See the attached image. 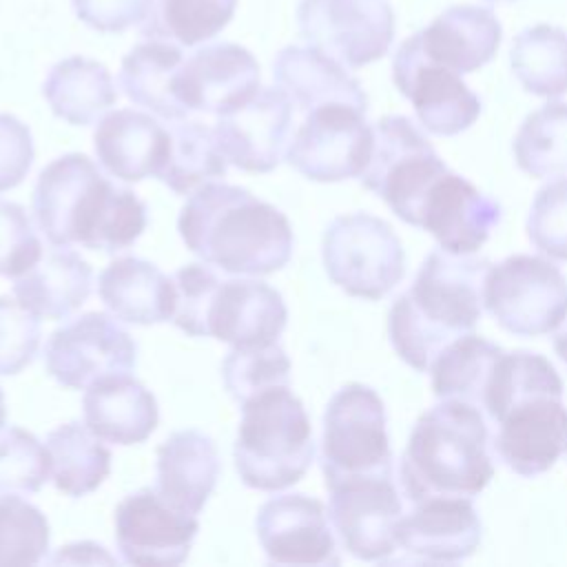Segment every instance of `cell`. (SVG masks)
Returning a JSON list of instances; mask_svg holds the SVG:
<instances>
[{
	"label": "cell",
	"mask_w": 567,
	"mask_h": 567,
	"mask_svg": "<svg viewBox=\"0 0 567 567\" xmlns=\"http://www.w3.org/2000/svg\"><path fill=\"white\" fill-rule=\"evenodd\" d=\"M233 458L241 483L252 489L277 492L303 478L315 461V439L306 408L290 385L241 403Z\"/></svg>",
	"instance_id": "cell-6"
},
{
	"label": "cell",
	"mask_w": 567,
	"mask_h": 567,
	"mask_svg": "<svg viewBox=\"0 0 567 567\" xmlns=\"http://www.w3.org/2000/svg\"><path fill=\"white\" fill-rule=\"evenodd\" d=\"M33 215L53 246L80 244L104 252L131 246L146 228L144 202L80 153L58 157L40 173Z\"/></svg>",
	"instance_id": "cell-2"
},
{
	"label": "cell",
	"mask_w": 567,
	"mask_h": 567,
	"mask_svg": "<svg viewBox=\"0 0 567 567\" xmlns=\"http://www.w3.org/2000/svg\"><path fill=\"white\" fill-rule=\"evenodd\" d=\"M91 266L66 246L44 252L35 266L13 279L16 299L42 319H66L91 295Z\"/></svg>",
	"instance_id": "cell-30"
},
{
	"label": "cell",
	"mask_w": 567,
	"mask_h": 567,
	"mask_svg": "<svg viewBox=\"0 0 567 567\" xmlns=\"http://www.w3.org/2000/svg\"><path fill=\"white\" fill-rule=\"evenodd\" d=\"M483 412L441 401L419 416L401 454L399 478L408 501L481 494L494 476Z\"/></svg>",
	"instance_id": "cell-4"
},
{
	"label": "cell",
	"mask_w": 567,
	"mask_h": 567,
	"mask_svg": "<svg viewBox=\"0 0 567 567\" xmlns=\"http://www.w3.org/2000/svg\"><path fill=\"white\" fill-rule=\"evenodd\" d=\"M392 80L432 135H458L481 115L478 95L461 80V73L425 55L419 33L399 44L392 58Z\"/></svg>",
	"instance_id": "cell-14"
},
{
	"label": "cell",
	"mask_w": 567,
	"mask_h": 567,
	"mask_svg": "<svg viewBox=\"0 0 567 567\" xmlns=\"http://www.w3.org/2000/svg\"><path fill=\"white\" fill-rule=\"evenodd\" d=\"M44 365L60 385L86 390L100 379L135 370L137 343L109 315L86 312L51 332Z\"/></svg>",
	"instance_id": "cell-13"
},
{
	"label": "cell",
	"mask_w": 567,
	"mask_h": 567,
	"mask_svg": "<svg viewBox=\"0 0 567 567\" xmlns=\"http://www.w3.org/2000/svg\"><path fill=\"white\" fill-rule=\"evenodd\" d=\"M237 9V0H151L140 24L146 40L197 47L226 29Z\"/></svg>",
	"instance_id": "cell-36"
},
{
	"label": "cell",
	"mask_w": 567,
	"mask_h": 567,
	"mask_svg": "<svg viewBox=\"0 0 567 567\" xmlns=\"http://www.w3.org/2000/svg\"><path fill=\"white\" fill-rule=\"evenodd\" d=\"M529 241L549 259L567 261V177L545 184L527 215Z\"/></svg>",
	"instance_id": "cell-41"
},
{
	"label": "cell",
	"mask_w": 567,
	"mask_h": 567,
	"mask_svg": "<svg viewBox=\"0 0 567 567\" xmlns=\"http://www.w3.org/2000/svg\"><path fill=\"white\" fill-rule=\"evenodd\" d=\"M33 164V137L24 122L0 113V193L18 186Z\"/></svg>",
	"instance_id": "cell-44"
},
{
	"label": "cell",
	"mask_w": 567,
	"mask_h": 567,
	"mask_svg": "<svg viewBox=\"0 0 567 567\" xmlns=\"http://www.w3.org/2000/svg\"><path fill=\"white\" fill-rule=\"evenodd\" d=\"M295 106L279 86L259 89L239 109L217 115L213 126L228 164L248 173H270L286 159Z\"/></svg>",
	"instance_id": "cell-18"
},
{
	"label": "cell",
	"mask_w": 567,
	"mask_h": 567,
	"mask_svg": "<svg viewBox=\"0 0 567 567\" xmlns=\"http://www.w3.org/2000/svg\"><path fill=\"white\" fill-rule=\"evenodd\" d=\"M328 489V518L343 549L368 563L392 558L403 516L392 474L348 478Z\"/></svg>",
	"instance_id": "cell-15"
},
{
	"label": "cell",
	"mask_w": 567,
	"mask_h": 567,
	"mask_svg": "<svg viewBox=\"0 0 567 567\" xmlns=\"http://www.w3.org/2000/svg\"><path fill=\"white\" fill-rule=\"evenodd\" d=\"M4 416H7V405H4V392H2V388H0V427H2V423H4Z\"/></svg>",
	"instance_id": "cell-48"
},
{
	"label": "cell",
	"mask_w": 567,
	"mask_h": 567,
	"mask_svg": "<svg viewBox=\"0 0 567 567\" xmlns=\"http://www.w3.org/2000/svg\"><path fill=\"white\" fill-rule=\"evenodd\" d=\"M255 55L235 42L197 49L179 71V97L188 111L224 115L246 104L261 86Z\"/></svg>",
	"instance_id": "cell-20"
},
{
	"label": "cell",
	"mask_w": 567,
	"mask_h": 567,
	"mask_svg": "<svg viewBox=\"0 0 567 567\" xmlns=\"http://www.w3.org/2000/svg\"><path fill=\"white\" fill-rule=\"evenodd\" d=\"M266 560L272 565H339L330 518L319 498L279 494L268 498L255 518Z\"/></svg>",
	"instance_id": "cell-19"
},
{
	"label": "cell",
	"mask_w": 567,
	"mask_h": 567,
	"mask_svg": "<svg viewBox=\"0 0 567 567\" xmlns=\"http://www.w3.org/2000/svg\"><path fill=\"white\" fill-rule=\"evenodd\" d=\"M512 148L516 166L529 177L567 175V102H547L529 113Z\"/></svg>",
	"instance_id": "cell-37"
},
{
	"label": "cell",
	"mask_w": 567,
	"mask_h": 567,
	"mask_svg": "<svg viewBox=\"0 0 567 567\" xmlns=\"http://www.w3.org/2000/svg\"><path fill=\"white\" fill-rule=\"evenodd\" d=\"M492 447L514 474L536 476L567 454L563 390H536L514 399L496 419Z\"/></svg>",
	"instance_id": "cell-17"
},
{
	"label": "cell",
	"mask_w": 567,
	"mask_h": 567,
	"mask_svg": "<svg viewBox=\"0 0 567 567\" xmlns=\"http://www.w3.org/2000/svg\"><path fill=\"white\" fill-rule=\"evenodd\" d=\"M49 540V520L35 505L0 496V567L42 563Z\"/></svg>",
	"instance_id": "cell-39"
},
{
	"label": "cell",
	"mask_w": 567,
	"mask_h": 567,
	"mask_svg": "<svg viewBox=\"0 0 567 567\" xmlns=\"http://www.w3.org/2000/svg\"><path fill=\"white\" fill-rule=\"evenodd\" d=\"M321 472L326 487L359 476L392 474L385 405L363 383L339 388L323 412Z\"/></svg>",
	"instance_id": "cell-7"
},
{
	"label": "cell",
	"mask_w": 567,
	"mask_h": 567,
	"mask_svg": "<svg viewBox=\"0 0 567 567\" xmlns=\"http://www.w3.org/2000/svg\"><path fill=\"white\" fill-rule=\"evenodd\" d=\"M42 95L53 115L73 126L97 122L117 100L109 69L82 55H71L53 64L42 84Z\"/></svg>",
	"instance_id": "cell-31"
},
{
	"label": "cell",
	"mask_w": 567,
	"mask_h": 567,
	"mask_svg": "<svg viewBox=\"0 0 567 567\" xmlns=\"http://www.w3.org/2000/svg\"><path fill=\"white\" fill-rule=\"evenodd\" d=\"M184 60L182 47L164 40H146L122 58L117 75L120 89L133 104L164 120H186L190 111L179 97V71Z\"/></svg>",
	"instance_id": "cell-29"
},
{
	"label": "cell",
	"mask_w": 567,
	"mask_h": 567,
	"mask_svg": "<svg viewBox=\"0 0 567 567\" xmlns=\"http://www.w3.org/2000/svg\"><path fill=\"white\" fill-rule=\"evenodd\" d=\"M221 379L228 394L241 405L259 392L290 385V359L277 341L233 346L221 363Z\"/></svg>",
	"instance_id": "cell-38"
},
{
	"label": "cell",
	"mask_w": 567,
	"mask_h": 567,
	"mask_svg": "<svg viewBox=\"0 0 567 567\" xmlns=\"http://www.w3.org/2000/svg\"><path fill=\"white\" fill-rule=\"evenodd\" d=\"M173 323L190 337L228 346L272 343L286 328L288 308L279 290L257 279H219L208 266L186 264L175 277Z\"/></svg>",
	"instance_id": "cell-5"
},
{
	"label": "cell",
	"mask_w": 567,
	"mask_h": 567,
	"mask_svg": "<svg viewBox=\"0 0 567 567\" xmlns=\"http://www.w3.org/2000/svg\"><path fill=\"white\" fill-rule=\"evenodd\" d=\"M481 534V518L470 498L432 496L401 516L396 545L427 563H458L476 551Z\"/></svg>",
	"instance_id": "cell-22"
},
{
	"label": "cell",
	"mask_w": 567,
	"mask_h": 567,
	"mask_svg": "<svg viewBox=\"0 0 567 567\" xmlns=\"http://www.w3.org/2000/svg\"><path fill=\"white\" fill-rule=\"evenodd\" d=\"M53 565H113L115 556H111L102 545L91 543V540H82V543H71L64 545L55 551V556L51 558Z\"/></svg>",
	"instance_id": "cell-46"
},
{
	"label": "cell",
	"mask_w": 567,
	"mask_h": 567,
	"mask_svg": "<svg viewBox=\"0 0 567 567\" xmlns=\"http://www.w3.org/2000/svg\"><path fill=\"white\" fill-rule=\"evenodd\" d=\"M49 478L47 445L18 425L0 427V496L33 494Z\"/></svg>",
	"instance_id": "cell-40"
},
{
	"label": "cell",
	"mask_w": 567,
	"mask_h": 567,
	"mask_svg": "<svg viewBox=\"0 0 567 567\" xmlns=\"http://www.w3.org/2000/svg\"><path fill=\"white\" fill-rule=\"evenodd\" d=\"M40 317L20 301L0 295V374L24 370L40 348Z\"/></svg>",
	"instance_id": "cell-42"
},
{
	"label": "cell",
	"mask_w": 567,
	"mask_h": 567,
	"mask_svg": "<svg viewBox=\"0 0 567 567\" xmlns=\"http://www.w3.org/2000/svg\"><path fill=\"white\" fill-rule=\"evenodd\" d=\"M372 151V126L365 111L328 104L306 113L295 131L286 159L312 182H343L361 177Z\"/></svg>",
	"instance_id": "cell-12"
},
{
	"label": "cell",
	"mask_w": 567,
	"mask_h": 567,
	"mask_svg": "<svg viewBox=\"0 0 567 567\" xmlns=\"http://www.w3.org/2000/svg\"><path fill=\"white\" fill-rule=\"evenodd\" d=\"M84 423L102 441L135 445L157 427L159 410L153 392L131 374L95 381L84 394Z\"/></svg>",
	"instance_id": "cell-26"
},
{
	"label": "cell",
	"mask_w": 567,
	"mask_h": 567,
	"mask_svg": "<svg viewBox=\"0 0 567 567\" xmlns=\"http://www.w3.org/2000/svg\"><path fill=\"white\" fill-rule=\"evenodd\" d=\"M509 64L527 93L560 97L567 93V31L554 24L523 29L512 42Z\"/></svg>",
	"instance_id": "cell-35"
},
{
	"label": "cell",
	"mask_w": 567,
	"mask_h": 567,
	"mask_svg": "<svg viewBox=\"0 0 567 567\" xmlns=\"http://www.w3.org/2000/svg\"><path fill=\"white\" fill-rule=\"evenodd\" d=\"M297 27L310 47L361 69L390 51L394 11L388 0H301Z\"/></svg>",
	"instance_id": "cell-11"
},
{
	"label": "cell",
	"mask_w": 567,
	"mask_h": 567,
	"mask_svg": "<svg viewBox=\"0 0 567 567\" xmlns=\"http://www.w3.org/2000/svg\"><path fill=\"white\" fill-rule=\"evenodd\" d=\"M551 343H554V350H556L558 359L567 365V315H565L563 321L554 328V339H551Z\"/></svg>",
	"instance_id": "cell-47"
},
{
	"label": "cell",
	"mask_w": 567,
	"mask_h": 567,
	"mask_svg": "<svg viewBox=\"0 0 567 567\" xmlns=\"http://www.w3.org/2000/svg\"><path fill=\"white\" fill-rule=\"evenodd\" d=\"M483 306L503 330L540 337L567 315V279L549 259L512 255L489 266Z\"/></svg>",
	"instance_id": "cell-10"
},
{
	"label": "cell",
	"mask_w": 567,
	"mask_h": 567,
	"mask_svg": "<svg viewBox=\"0 0 567 567\" xmlns=\"http://www.w3.org/2000/svg\"><path fill=\"white\" fill-rule=\"evenodd\" d=\"M416 33L427 58L463 75L478 71L496 55L503 27L492 9L456 4Z\"/></svg>",
	"instance_id": "cell-25"
},
{
	"label": "cell",
	"mask_w": 567,
	"mask_h": 567,
	"mask_svg": "<svg viewBox=\"0 0 567 567\" xmlns=\"http://www.w3.org/2000/svg\"><path fill=\"white\" fill-rule=\"evenodd\" d=\"M168 144V131L151 115L133 109H120L104 115L93 133L97 162L106 173L122 182L157 177Z\"/></svg>",
	"instance_id": "cell-23"
},
{
	"label": "cell",
	"mask_w": 567,
	"mask_h": 567,
	"mask_svg": "<svg viewBox=\"0 0 567 567\" xmlns=\"http://www.w3.org/2000/svg\"><path fill=\"white\" fill-rule=\"evenodd\" d=\"M73 13L89 29L102 33H124L142 24L151 0H71Z\"/></svg>",
	"instance_id": "cell-45"
},
{
	"label": "cell",
	"mask_w": 567,
	"mask_h": 567,
	"mask_svg": "<svg viewBox=\"0 0 567 567\" xmlns=\"http://www.w3.org/2000/svg\"><path fill=\"white\" fill-rule=\"evenodd\" d=\"M97 295L102 303L126 323L155 326L173 319V279L155 264L140 257L111 261L97 279Z\"/></svg>",
	"instance_id": "cell-28"
},
{
	"label": "cell",
	"mask_w": 567,
	"mask_h": 567,
	"mask_svg": "<svg viewBox=\"0 0 567 567\" xmlns=\"http://www.w3.org/2000/svg\"><path fill=\"white\" fill-rule=\"evenodd\" d=\"M445 171V162L410 117L385 115L372 126L370 159L359 179L401 221L419 228L425 193Z\"/></svg>",
	"instance_id": "cell-8"
},
{
	"label": "cell",
	"mask_w": 567,
	"mask_h": 567,
	"mask_svg": "<svg viewBox=\"0 0 567 567\" xmlns=\"http://www.w3.org/2000/svg\"><path fill=\"white\" fill-rule=\"evenodd\" d=\"M501 221V204L450 168L425 193L419 228L427 230L443 250L472 255Z\"/></svg>",
	"instance_id": "cell-21"
},
{
	"label": "cell",
	"mask_w": 567,
	"mask_h": 567,
	"mask_svg": "<svg viewBox=\"0 0 567 567\" xmlns=\"http://www.w3.org/2000/svg\"><path fill=\"white\" fill-rule=\"evenodd\" d=\"M42 257V241L35 235L27 210L0 199V275L20 277Z\"/></svg>",
	"instance_id": "cell-43"
},
{
	"label": "cell",
	"mask_w": 567,
	"mask_h": 567,
	"mask_svg": "<svg viewBox=\"0 0 567 567\" xmlns=\"http://www.w3.org/2000/svg\"><path fill=\"white\" fill-rule=\"evenodd\" d=\"M86 423H64L49 432L47 450L53 485L69 496H84L102 485L111 472V452Z\"/></svg>",
	"instance_id": "cell-34"
},
{
	"label": "cell",
	"mask_w": 567,
	"mask_h": 567,
	"mask_svg": "<svg viewBox=\"0 0 567 567\" xmlns=\"http://www.w3.org/2000/svg\"><path fill=\"white\" fill-rule=\"evenodd\" d=\"M503 348L467 332L447 343L430 365L432 390L441 401H461L483 412L485 394L489 390Z\"/></svg>",
	"instance_id": "cell-32"
},
{
	"label": "cell",
	"mask_w": 567,
	"mask_h": 567,
	"mask_svg": "<svg viewBox=\"0 0 567 567\" xmlns=\"http://www.w3.org/2000/svg\"><path fill=\"white\" fill-rule=\"evenodd\" d=\"M275 84L292 106L308 113L328 104H348L368 111V95L341 62L315 47L290 44L272 60Z\"/></svg>",
	"instance_id": "cell-24"
},
{
	"label": "cell",
	"mask_w": 567,
	"mask_h": 567,
	"mask_svg": "<svg viewBox=\"0 0 567 567\" xmlns=\"http://www.w3.org/2000/svg\"><path fill=\"white\" fill-rule=\"evenodd\" d=\"M487 259L432 250L412 286L388 312L394 352L416 372H427L436 354L454 339L472 332L483 310Z\"/></svg>",
	"instance_id": "cell-3"
},
{
	"label": "cell",
	"mask_w": 567,
	"mask_h": 567,
	"mask_svg": "<svg viewBox=\"0 0 567 567\" xmlns=\"http://www.w3.org/2000/svg\"><path fill=\"white\" fill-rule=\"evenodd\" d=\"M168 135L171 144L157 179L173 193L188 195L226 175L228 159L217 144L213 126L197 120H177V124L168 128Z\"/></svg>",
	"instance_id": "cell-33"
},
{
	"label": "cell",
	"mask_w": 567,
	"mask_h": 567,
	"mask_svg": "<svg viewBox=\"0 0 567 567\" xmlns=\"http://www.w3.org/2000/svg\"><path fill=\"white\" fill-rule=\"evenodd\" d=\"M177 230L193 255L228 275L281 270L295 246L290 221L279 208L224 182H208L188 197Z\"/></svg>",
	"instance_id": "cell-1"
},
{
	"label": "cell",
	"mask_w": 567,
	"mask_h": 567,
	"mask_svg": "<svg viewBox=\"0 0 567 567\" xmlns=\"http://www.w3.org/2000/svg\"><path fill=\"white\" fill-rule=\"evenodd\" d=\"M323 268L346 295L377 301L405 275V252L392 226L368 213L330 221L321 244Z\"/></svg>",
	"instance_id": "cell-9"
},
{
	"label": "cell",
	"mask_w": 567,
	"mask_h": 567,
	"mask_svg": "<svg viewBox=\"0 0 567 567\" xmlns=\"http://www.w3.org/2000/svg\"><path fill=\"white\" fill-rule=\"evenodd\" d=\"M197 529V514L177 507L155 487L128 494L115 509V543L128 565L173 567L184 563Z\"/></svg>",
	"instance_id": "cell-16"
},
{
	"label": "cell",
	"mask_w": 567,
	"mask_h": 567,
	"mask_svg": "<svg viewBox=\"0 0 567 567\" xmlns=\"http://www.w3.org/2000/svg\"><path fill=\"white\" fill-rule=\"evenodd\" d=\"M219 472L217 447L202 430H177L157 447L155 489L190 514L204 509Z\"/></svg>",
	"instance_id": "cell-27"
}]
</instances>
